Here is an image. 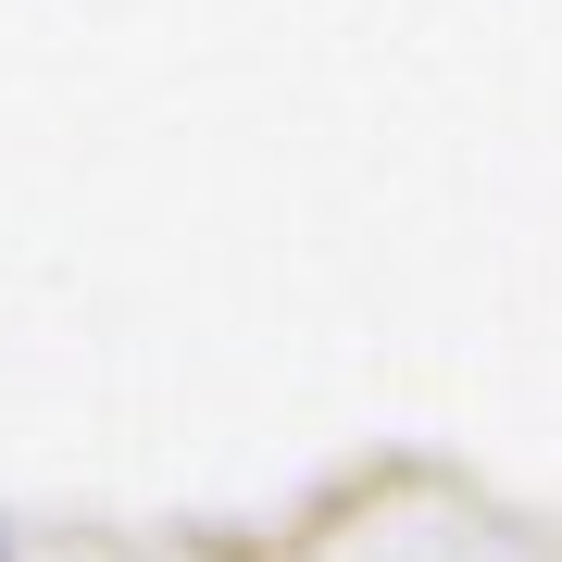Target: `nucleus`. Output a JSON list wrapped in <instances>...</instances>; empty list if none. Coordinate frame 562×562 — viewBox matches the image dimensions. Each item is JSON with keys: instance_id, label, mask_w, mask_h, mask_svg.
<instances>
[]
</instances>
